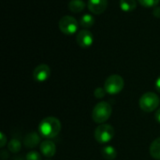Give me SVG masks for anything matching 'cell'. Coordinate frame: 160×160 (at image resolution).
Here are the masks:
<instances>
[{
    "instance_id": "6da1fadb",
    "label": "cell",
    "mask_w": 160,
    "mask_h": 160,
    "mask_svg": "<svg viewBox=\"0 0 160 160\" xmlns=\"http://www.w3.org/2000/svg\"><path fill=\"white\" fill-rule=\"evenodd\" d=\"M61 130V123L55 117H46L38 125L39 135L45 139L55 138Z\"/></svg>"
},
{
    "instance_id": "7a4b0ae2",
    "label": "cell",
    "mask_w": 160,
    "mask_h": 160,
    "mask_svg": "<svg viewBox=\"0 0 160 160\" xmlns=\"http://www.w3.org/2000/svg\"><path fill=\"white\" fill-rule=\"evenodd\" d=\"M112 107L108 102L101 101L98 103L92 112V118L95 123L97 124H103L105 123L112 115Z\"/></svg>"
},
{
    "instance_id": "3957f363",
    "label": "cell",
    "mask_w": 160,
    "mask_h": 160,
    "mask_svg": "<svg viewBox=\"0 0 160 160\" xmlns=\"http://www.w3.org/2000/svg\"><path fill=\"white\" fill-rule=\"evenodd\" d=\"M159 98L153 92L143 94L140 98V107L145 112H152L156 111L159 105Z\"/></svg>"
},
{
    "instance_id": "277c9868",
    "label": "cell",
    "mask_w": 160,
    "mask_h": 160,
    "mask_svg": "<svg viewBox=\"0 0 160 160\" xmlns=\"http://www.w3.org/2000/svg\"><path fill=\"white\" fill-rule=\"evenodd\" d=\"M125 82L121 76L119 75H111L108 77L104 82V88L106 92L110 95H117L124 88Z\"/></svg>"
},
{
    "instance_id": "5b68a950",
    "label": "cell",
    "mask_w": 160,
    "mask_h": 160,
    "mask_svg": "<svg viewBox=\"0 0 160 160\" xmlns=\"http://www.w3.org/2000/svg\"><path fill=\"white\" fill-rule=\"evenodd\" d=\"M114 137V129L112 126L107 124L99 125L95 130V139L99 143H108Z\"/></svg>"
},
{
    "instance_id": "8992f818",
    "label": "cell",
    "mask_w": 160,
    "mask_h": 160,
    "mask_svg": "<svg viewBox=\"0 0 160 160\" xmlns=\"http://www.w3.org/2000/svg\"><path fill=\"white\" fill-rule=\"evenodd\" d=\"M59 29L65 35H73L79 27L78 22L71 16H64L60 19L58 23Z\"/></svg>"
},
{
    "instance_id": "52a82bcc",
    "label": "cell",
    "mask_w": 160,
    "mask_h": 160,
    "mask_svg": "<svg viewBox=\"0 0 160 160\" xmlns=\"http://www.w3.org/2000/svg\"><path fill=\"white\" fill-rule=\"evenodd\" d=\"M51 75V68H49L48 65L45 64H41L39 66H38L33 72V78L36 82H45L49 79Z\"/></svg>"
},
{
    "instance_id": "ba28073f",
    "label": "cell",
    "mask_w": 160,
    "mask_h": 160,
    "mask_svg": "<svg viewBox=\"0 0 160 160\" xmlns=\"http://www.w3.org/2000/svg\"><path fill=\"white\" fill-rule=\"evenodd\" d=\"M76 41L80 47L88 48L93 44V41H94L93 34L86 29L81 30L76 37Z\"/></svg>"
},
{
    "instance_id": "9c48e42d",
    "label": "cell",
    "mask_w": 160,
    "mask_h": 160,
    "mask_svg": "<svg viewBox=\"0 0 160 160\" xmlns=\"http://www.w3.org/2000/svg\"><path fill=\"white\" fill-rule=\"evenodd\" d=\"M88 8L89 10L94 14H101L103 13L107 7H108V1L107 0H88Z\"/></svg>"
},
{
    "instance_id": "30bf717a",
    "label": "cell",
    "mask_w": 160,
    "mask_h": 160,
    "mask_svg": "<svg viewBox=\"0 0 160 160\" xmlns=\"http://www.w3.org/2000/svg\"><path fill=\"white\" fill-rule=\"evenodd\" d=\"M39 148H40V152L42 153V155L45 156L46 158H52L56 153L55 144L52 142L49 141V140L44 141L43 142H41Z\"/></svg>"
},
{
    "instance_id": "8fae6325",
    "label": "cell",
    "mask_w": 160,
    "mask_h": 160,
    "mask_svg": "<svg viewBox=\"0 0 160 160\" xmlns=\"http://www.w3.org/2000/svg\"><path fill=\"white\" fill-rule=\"evenodd\" d=\"M40 142V136L36 132H30L23 140V144L26 148H35Z\"/></svg>"
},
{
    "instance_id": "7c38bea8",
    "label": "cell",
    "mask_w": 160,
    "mask_h": 160,
    "mask_svg": "<svg viewBox=\"0 0 160 160\" xmlns=\"http://www.w3.org/2000/svg\"><path fill=\"white\" fill-rule=\"evenodd\" d=\"M101 154H102V157L107 160H114L117 157V152L115 148L110 145L104 146L101 149Z\"/></svg>"
},
{
    "instance_id": "4fadbf2b",
    "label": "cell",
    "mask_w": 160,
    "mask_h": 160,
    "mask_svg": "<svg viewBox=\"0 0 160 160\" xmlns=\"http://www.w3.org/2000/svg\"><path fill=\"white\" fill-rule=\"evenodd\" d=\"M85 8V3L82 0H71L68 3V8L70 11L79 13L82 11Z\"/></svg>"
},
{
    "instance_id": "5bb4252c",
    "label": "cell",
    "mask_w": 160,
    "mask_h": 160,
    "mask_svg": "<svg viewBox=\"0 0 160 160\" xmlns=\"http://www.w3.org/2000/svg\"><path fill=\"white\" fill-rule=\"evenodd\" d=\"M149 151L153 158L160 160V138H158L152 142V144L150 145Z\"/></svg>"
},
{
    "instance_id": "9a60e30c",
    "label": "cell",
    "mask_w": 160,
    "mask_h": 160,
    "mask_svg": "<svg viewBox=\"0 0 160 160\" xmlns=\"http://www.w3.org/2000/svg\"><path fill=\"white\" fill-rule=\"evenodd\" d=\"M136 0H120V8L124 11H132L136 8Z\"/></svg>"
},
{
    "instance_id": "2e32d148",
    "label": "cell",
    "mask_w": 160,
    "mask_h": 160,
    "mask_svg": "<svg viewBox=\"0 0 160 160\" xmlns=\"http://www.w3.org/2000/svg\"><path fill=\"white\" fill-rule=\"evenodd\" d=\"M94 22H95V19L91 14H84L83 16H82L81 20H80V24L85 29L93 26Z\"/></svg>"
},
{
    "instance_id": "e0dca14e",
    "label": "cell",
    "mask_w": 160,
    "mask_h": 160,
    "mask_svg": "<svg viewBox=\"0 0 160 160\" xmlns=\"http://www.w3.org/2000/svg\"><path fill=\"white\" fill-rule=\"evenodd\" d=\"M8 150L11 152V153H18L20 152L21 148H22V143L19 140L17 139H12L9 142H8Z\"/></svg>"
},
{
    "instance_id": "ac0fdd59",
    "label": "cell",
    "mask_w": 160,
    "mask_h": 160,
    "mask_svg": "<svg viewBox=\"0 0 160 160\" xmlns=\"http://www.w3.org/2000/svg\"><path fill=\"white\" fill-rule=\"evenodd\" d=\"M139 3L144 8H156L160 0H138Z\"/></svg>"
},
{
    "instance_id": "d6986e66",
    "label": "cell",
    "mask_w": 160,
    "mask_h": 160,
    "mask_svg": "<svg viewBox=\"0 0 160 160\" xmlns=\"http://www.w3.org/2000/svg\"><path fill=\"white\" fill-rule=\"evenodd\" d=\"M25 160H41V157L38 152L32 151V152H29L26 155Z\"/></svg>"
},
{
    "instance_id": "ffe728a7",
    "label": "cell",
    "mask_w": 160,
    "mask_h": 160,
    "mask_svg": "<svg viewBox=\"0 0 160 160\" xmlns=\"http://www.w3.org/2000/svg\"><path fill=\"white\" fill-rule=\"evenodd\" d=\"M106 93H107V92H106L105 88L98 87V88H97V89L95 90L94 95H95V97H96L97 98H104V97H105Z\"/></svg>"
},
{
    "instance_id": "44dd1931",
    "label": "cell",
    "mask_w": 160,
    "mask_h": 160,
    "mask_svg": "<svg viewBox=\"0 0 160 160\" xmlns=\"http://www.w3.org/2000/svg\"><path fill=\"white\" fill-rule=\"evenodd\" d=\"M0 139H1V147H4L5 146V144H6V137H5V135H4V133L3 132H1L0 133Z\"/></svg>"
},
{
    "instance_id": "7402d4cb",
    "label": "cell",
    "mask_w": 160,
    "mask_h": 160,
    "mask_svg": "<svg viewBox=\"0 0 160 160\" xmlns=\"http://www.w3.org/2000/svg\"><path fill=\"white\" fill-rule=\"evenodd\" d=\"M154 15L158 18H160V8L159 7H156L154 9Z\"/></svg>"
},
{
    "instance_id": "603a6c76",
    "label": "cell",
    "mask_w": 160,
    "mask_h": 160,
    "mask_svg": "<svg viewBox=\"0 0 160 160\" xmlns=\"http://www.w3.org/2000/svg\"><path fill=\"white\" fill-rule=\"evenodd\" d=\"M156 88H157L158 92L160 93V77H158V80L156 81Z\"/></svg>"
},
{
    "instance_id": "cb8c5ba5",
    "label": "cell",
    "mask_w": 160,
    "mask_h": 160,
    "mask_svg": "<svg viewBox=\"0 0 160 160\" xmlns=\"http://www.w3.org/2000/svg\"><path fill=\"white\" fill-rule=\"evenodd\" d=\"M156 120L160 124V108L157 111V112H156Z\"/></svg>"
},
{
    "instance_id": "d4e9b609",
    "label": "cell",
    "mask_w": 160,
    "mask_h": 160,
    "mask_svg": "<svg viewBox=\"0 0 160 160\" xmlns=\"http://www.w3.org/2000/svg\"><path fill=\"white\" fill-rule=\"evenodd\" d=\"M16 160H22V158H17Z\"/></svg>"
}]
</instances>
